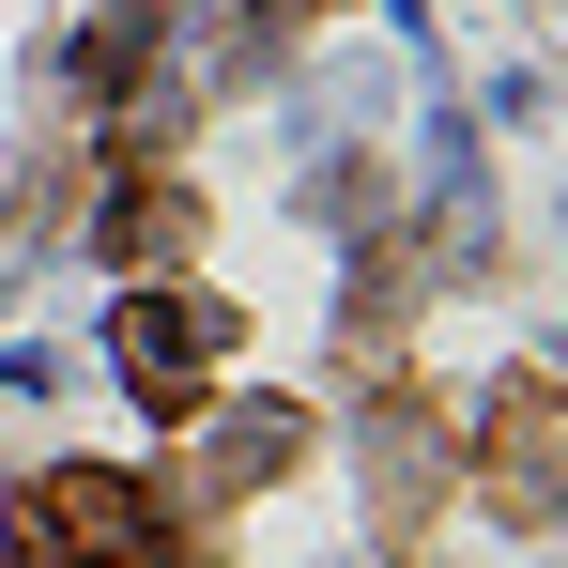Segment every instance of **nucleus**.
Listing matches in <instances>:
<instances>
[{"label":"nucleus","mask_w":568,"mask_h":568,"mask_svg":"<svg viewBox=\"0 0 568 568\" xmlns=\"http://www.w3.org/2000/svg\"><path fill=\"white\" fill-rule=\"evenodd\" d=\"M476 491H491L507 523L568 507V369H507L491 384V415H476Z\"/></svg>","instance_id":"f257e3e1"},{"label":"nucleus","mask_w":568,"mask_h":568,"mask_svg":"<svg viewBox=\"0 0 568 568\" xmlns=\"http://www.w3.org/2000/svg\"><path fill=\"white\" fill-rule=\"evenodd\" d=\"M215 354H231V307L215 292H123V323H108V369L139 384L154 415H200Z\"/></svg>","instance_id":"f03ea898"},{"label":"nucleus","mask_w":568,"mask_h":568,"mask_svg":"<svg viewBox=\"0 0 568 568\" xmlns=\"http://www.w3.org/2000/svg\"><path fill=\"white\" fill-rule=\"evenodd\" d=\"M16 507H31V523H47V538H62L78 568H123V554H154V538H170V523H154V476H108V462L31 476Z\"/></svg>","instance_id":"7ed1b4c3"},{"label":"nucleus","mask_w":568,"mask_h":568,"mask_svg":"<svg viewBox=\"0 0 568 568\" xmlns=\"http://www.w3.org/2000/svg\"><path fill=\"white\" fill-rule=\"evenodd\" d=\"M307 462V415L292 399H246V415H215V446H200V491H262V476Z\"/></svg>","instance_id":"20e7f679"},{"label":"nucleus","mask_w":568,"mask_h":568,"mask_svg":"<svg viewBox=\"0 0 568 568\" xmlns=\"http://www.w3.org/2000/svg\"><path fill=\"white\" fill-rule=\"evenodd\" d=\"M93 231H108V262H139V277H154L170 246H200V200H185V185H123Z\"/></svg>","instance_id":"39448f33"},{"label":"nucleus","mask_w":568,"mask_h":568,"mask_svg":"<svg viewBox=\"0 0 568 568\" xmlns=\"http://www.w3.org/2000/svg\"><path fill=\"white\" fill-rule=\"evenodd\" d=\"M154 31H170V0H108L93 31H78V78H93V93H139V62H154Z\"/></svg>","instance_id":"423d86ee"}]
</instances>
